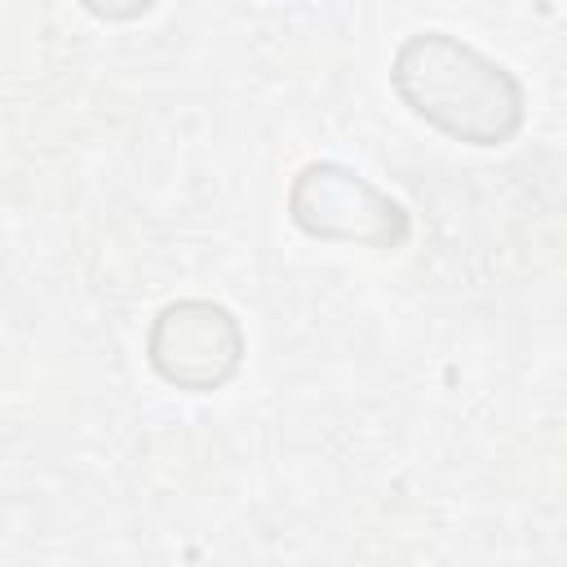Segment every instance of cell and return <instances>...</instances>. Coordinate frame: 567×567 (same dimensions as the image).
<instances>
[{
	"label": "cell",
	"mask_w": 567,
	"mask_h": 567,
	"mask_svg": "<svg viewBox=\"0 0 567 567\" xmlns=\"http://www.w3.org/2000/svg\"><path fill=\"white\" fill-rule=\"evenodd\" d=\"M248 341L235 310L208 297H177L155 310L146 328L151 372L182 394H213L244 368Z\"/></svg>",
	"instance_id": "3957f363"
},
{
	"label": "cell",
	"mask_w": 567,
	"mask_h": 567,
	"mask_svg": "<svg viewBox=\"0 0 567 567\" xmlns=\"http://www.w3.org/2000/svg\"><path fill=\"white\" fill-rule=\"evenodd\" d=\"M288 221L323 244H359L394 252L412 239V213L354 168L337 159H310L288 182Z\"/></svg>",
	"instance_id": "7a4b0ae2"
},
{
	"label": "cell",
	"mask_w": 567,
	"mask_h": 567,
	"mask_svg": "<svg viewBox=\"0 0 567 567\" xmlns=\"http://www.w3.org/2000/svg\"><path fill=\"white\" fill-rule=\"evenodd\" d=\"M390 89L416 120L465 146H505L527 120L523 80L452 31H412L390 58Z\"/></svg>",
	"instance_id": "6da1fadb"
}]
</instances>
